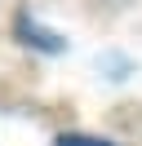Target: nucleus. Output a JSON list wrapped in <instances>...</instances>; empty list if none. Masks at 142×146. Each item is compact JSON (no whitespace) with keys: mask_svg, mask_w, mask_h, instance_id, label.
I'll return each instance as SVG.
<instances>
[{"mask_svg":"<svg viewBox=\"0 0 142 146\" xmlns=\"http://www.w3.org/2000/svg\"><path fill=\"white\" fill-rule=\"evenodd\" d=\"M58 146H111V142L89 137V133H67V137H58Z\"/></svg>","mask_w":142,"mask_h":146,"instance_id":"f257e3e1","label":"nucleus"}]
</instances>
